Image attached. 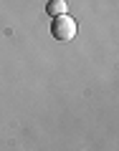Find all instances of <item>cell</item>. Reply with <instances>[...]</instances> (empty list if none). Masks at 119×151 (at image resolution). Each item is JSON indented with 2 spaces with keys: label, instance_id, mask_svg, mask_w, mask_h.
Masks as SVG:
<instances>
[{
  "label": "cell",
  "instance_id": "cell-1",
  "mask_svg": "<svg viewBox=\"0 0 119 151\" xmlns=\"http://www.w3.org/2000/svg\"><path fill=\"white\" fill-rule=\"evenodd\" d=\"M51 35L56 38V40H71V38L76 35V20L71 15H56L53 18V23H51Z\"/></svg>",
  "mask_w": 119,
  "mask_h": 151
},
{
  "label": "cell",
  "instance_id": "cell-2",
  "mask_svg": "<svg viewBox=\"0 0 119 151\" xmlns=\"http://www.w3.org/2000/svg\"><path fill=\"white\" fill-rule=\"evenodd\" d=\"M69 10V5H66V0H48V5H46V13L48 15H64V13Z\"/></svg>",
  "mask_w": 119,
  "mask_h": 151
}]
</instances>
